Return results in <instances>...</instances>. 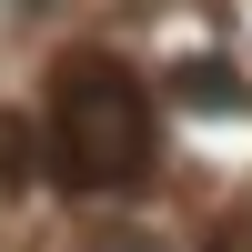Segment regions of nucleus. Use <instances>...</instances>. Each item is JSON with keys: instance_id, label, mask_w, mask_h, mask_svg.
Returning a JSON list of instances; mask_svg holds the SVG:
<instances>
[{"instance_id": "1", "label": "nucleus", "mask_w": 252, "mask_h": 252, "mask_svg": "<svg viewBox=\"0 0 252 252\" xmlns=\"http://www.w3.org/2000/svg\"><path fill=\"white\" fill-rule=\"evenodd\" d=\"M152 161H161V121H152L141 71L111 51H71L51 71V172L71 192L111 202V192H141Z\"/></svg>"}, {"instance_id": "2", "label": "nucleus", "mask_w": 252, "mask_h": 252, "mask_svg": "<svg viewBox=\"0 0 252 252\" xmlns=\"http://www.w3.org/2000/svg\"><path fill=\"white\" fill-rule=\"evenodd\" d=\"M20 152H31V131H20V121H0V192H20V182H31V161H20Z\"/></svg>"}]
</instances>
